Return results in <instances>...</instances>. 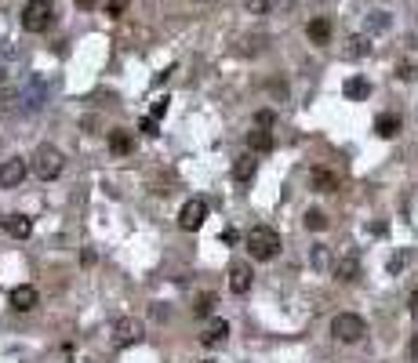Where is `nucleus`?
<instances>
[{
	"label": "nucleus",
	"mask_w": 418,
	"mask_h": 363,
	"mask_svg": "<svg viewBox=\"0 0 418 363\" xmlns=\"http://www.w3.org/2000/svg\"><path fill=\"white\" fill-rule=\"evenodd\" d=\"M273 120H277V117H273L269 109H262V113H259V124H262V128H273Z\"/></svg>",
	"instance_id": "obj_25"
},
{
	"label": "nucleus",
	"mask_w": 418,
	"mask_h": 363,
	"mask_svg": "<svg viewBox=\"0 0 418 363\" xmlns=\"http://www.w3.org/2000/svg\"><path fill=\"white\" fill-rule=\"evenodd\" d=\"M367 91H371V87H367V81H360V76L346 81V94H349V99H367Z\"/></svg>",
	"instance_id": "obj_19"
},
{
	"label": "nucleus",
	"mask_w": 418,
	"mask_h": 363,
	"mask_svg": "<svg viewBox=\"0 0 418 363\" xmlns=\"http://www.w3.org/2000/svg\"><path fill=\"white\" fill-rule=\"evenodd\" d=\"M77 8H95V0H77Z\"/></svg>",
	"instance_id": "obj_29"
},
{
	"label": "nucleus",
	"mask_w": 418,
	"mask_h": 363,
	"mask_svg": "<svg viewBox=\"0 0 418 363\" xmlns=\"http://www.w3.org/2000/svg\"><path fill=\"white\" fill-rule=\"evenodd\" d=\"M4 233L15 236V240H26V236L33 233V222H29L26 214H8V218H4Z\"/></svg>",
	"instance_id": "obj_10"
},
{
	"label": "nucleus",
	"mask_w": 418,
	"mask_h": 363,
	"mask_svg": "<svg viewBox=\"0 0 418 363\" xmlns=\"http://www.w3.org/2000/svg\"><path fill=\"white\" fill-rule=\"evenodd\" d=\"M335 276L346 280V283L357 280V276H360V262H357V255H342V258H335Z\"/></svg>",
	"instance_id": "obj_11"
},
{
	"label": "nucleus",
	"mask_w": 418,
	"mask_h": 363,
	"mask_svg": "<svg viewBox=\"0 0 418 363\" xmlns=\"http://www.w3.org/2000/svg\"><path fill=\"white\" fill-rule=\"evenodd\" d=\"M305 33H310V40H313L316 47H324V44H331V22H328V19H313Z\"/></svg>",
	"instance_id": "obj_13"
},
{
	"label": "nucleus",
	"mask_w": 418,
	"mask_h": 363,
	"mask_svg": "<svg viewBox=\"0 0 418 363\" xmlns=\"http://www.w3.org/2000/svg\"><path fill=\"white\" fill-rule=\"evenodd\" d=\"M331 335L339 341H346V345H353V341H360L367 335V323L357 316V312H339V316L331 320Z\"/></svg>",
	"instance_id": "obj_4"
},
{
	"label": "nucleus",
	"mask_w": 418,
	"mask_h": 363,
	"mask_svg": "<svg viewBox=\"0 0 418 363\" xmlns=\"http://www.w3.org/2000/svg\"><path fill=\"white\" fill-rule=\"evenodd\" d=\"M305 229H328V218H324V211H305Z\"/></svg>",
	"instance_id": "obj_20"
},
{
	"label": "nucleus",
	"mask_w": 418,
	"mask_h": 363,
	"mask_svg": "<svg viewBox=\"0 0 418 363\" xmlns=\"http://www.w3.org/2000/svg\"><path fill=\"white\" fill-rule=\"evenodd\" d=\"M248 251H251V258H259V262L277 258V251H280V233L269 229V226H255V229L248 233Z\"/></svg>",
	"instance_id": "obj_1"
},
{
	"label": "nucleus",
	"mask_w": 418,
	"mask_h": 363,
	"mask_svg": "<svg viewBox=\"0 0 418 363\" xmlns=\"http://www.w3.org/2000/svg\"><path fill=\"white\" fill-rule=\"evenodd\" d=\"M62 167H66V156H62L55 146H40V149L33 153V171H37V178L51 182V178L62 175Z\"/></svg>",
	"instance_id": "obj_3"
},
{
	"label": "nucleus",
	"mask_w": 418,
	"mask_h": 363,
	"mask_svg": "<svg viewBox=\"0 0 418 363\" xmlns=\"http://www.w3.org/2000/svg\"><path fill=\"white\" fill-rule=\"evenodd\" d=\"M164 109H168V99H160V102H153V120H156V117H164Z\"/></svg>",
	"instance_id": "obj_26"
},
{
	"label": "nucleus",
	"mask_w": 418,
	"mask_h": 363,
	"mask_svg": "<svg viewBox=\"0 0 418 363\" xmlns=\"http://www.w3.org/2000/svg\"><path fill=\"white\" fill-rule=\"evenodd\" d=\"M211 309H215V294H200V302L193 305V312H197V316H207Z\"/></svg>",
	"instance_id": "obj_22"
},
{
	"label": "nucleus",
	"mask_w": 418,
	"mask_h": 363,
	"mask_svg": "<svg viewBox=\"0 0 418 363\" xmlns=\"http://www.w3.org/2000/svg\"><path fill=\"white\" fill-rule=\"evenodd\" d=\"M233 175H236V182H251L255 178V160L251 156H240V160L233 164Z\"/></svg>",
	"instance_id": "obj_18"
},
{
	"label": "nucleus",
	"mask_w": 418,
	"mask_h": 363,
	"mask_svg": "<svg viewBox=\"0 0 418 363\" xmlns=\"http://www.w3.org/2000/svg\"><path fill=\"white\" fill-rule=\"evenodd\" d=\"M411 353H415V360H418V338L411 341Z\"/></svg>",
	"instance_id": "obj_30"
},
{
	"label": "nucleus",
	"mask_w": 418,
	"mask_h": 363,
	"mask_svg": "<svg viewBox=\"0 0 418 363\" xmlns=\"http://www.w3.org/2000/svg\"><path fill=\"white\" fill-rule=\"evenodd\" d=\"M230 338V323L226 320H211L204 327V335H200V345H207V349H215V345H222Z\"/></svg>",
	"instance_id": "obj_9"
},
{
	"label": "nucleus",
	"mask_w": 418,
	"mask_h": 363,
	"mask_svg": "<svg viewBox=\"0 0 418 363\" xmlns=\"http://www.w3.org/2000/svg\"><path fill=\"white\" fill-rule=\"evenodd\" d=\"M11 305L19 309V312H29V309L37 305V287H29V283L15 287V291H11Z\"/></svg>",
	"instance_id": "obj_12"
},
{
	"label": "nucleus",
	"mask_w": 418,
	"mask_h": 363,
	"mask_svg": "<svg viewBox=\"0 0 418 363\" xmlns=\"http://www.w3.org/2000/svg\"><path fill=\"white\" fill-rule=\"evenodd\" d=\"M313 185L320 189V193H335V189H339V175H331V171L316 167V171H313Z\"/></svg>",
	"instance_id": "obj_14"
},
{
	"label": "nucleus",
	"mask_w": 418,
	"mask_h": 363,
	"mask_svg": "<svg viewBox=\"0 0 418 363\" xmlns=\"http://www.w3.org/2000/svg\"><path fill=\"white\" fill-rule=\"evenodd\" d=\"M51 22H55V4H51V0H26L22 26L29 29V33H44Z\"/></svg>",
	"instance_id": "obj_2"
},
{
	"label": "nucleus",
	"mask_w": 418,
	"mask_h": 363,
	"mask_svg": "<svg viewBox=\"0 0 418 363\" xmlns=\"http://www.w3.org/2000/svg\"><path fill=\"white\" fill-rule=\"evenodd\" d=\"M142 131H146V135H156V120L146 117V120H142Z\"/></svg>",
	"instance_id": "obj_27"
},
{
	"label": "nucleus",
	"mask_w": 418,
	"mask_h": 363,
	"mask_svg": "<svg viewBox=\"0 0 418 363\" xmlns=\"http://www.w3.org/2000/svg\"><path fill=\"white\" fill-rule=\"evenodd\" d=\"M204 363H211V360H204Z\"/></svg>",
	"instance_id": "obj_31"
},
{
	"label": "nucleus",
	"mask_w": 418,
	"mask_h": 363,
	"mask_svg": "<svg viewBox=\"0 0 418 363\" xmlns=\"http://www.w3.org/2000/svg\"><path fill=\"white\" fill-rule=\"evenodd\" d=\"M204 218H207V203L197 196V200H186V203H182V211H179V226H182L186 233H193V229H200V226H204Z\"/></svg>",
	"instance_id": "obj_5"
},
{
	"label": "nucleus",
	"mask_w": 418,
	"mask_h": 363,
	"mask_svg": "<svg viewBox=\"0 0 418 363\" xmlns=\"http://www.w3.org/2000/svg\"><path fill=\"white\" fill-rule=\"evenodd\" d=\"M313 265H316V269H328V265H331V251L324 244L313 247Z\"/></svg>",
	"instance_id": "obj_21"
},
{
	"label": "nucleus",
	"mask_w": 418,
	"mask_h": 363,
	"mask_svg": "<svg viewBox=\"0 0 418 363\" xmlns=\"http://www.w3.org/2000/svg\"><path fill=\"white\" fill-rule=\"evenodd\" d=\"M113 341H117V345H135V341H142V323H138L135 316L117 320V323H113Z\"/></svg>",
	"instance_id": "obj_6"
},
{
	"label": "nucleus",
	"mask_w": 418,
	"mask_h": 363,
	"mask_svg": "<svg viewBox=\"0 0 418 363\" xmlns=\"http://www.w3.org/2000/svg\"><path fill=\"white\" fill-rule=\"evenodd\" d=\"M26 178V160H19V156H15V160H4L0 164V189H15Z\"/></svg>",
	"instance_id": "obj_7"
},
{
	"label": "nucleus",
	"mask_w": 418,
	"mask_h": 363,
	"mask_svg": "<svg viewBox=\"0 0 418 363\" xmlns=\"http://www.w3.org/2000/svg\"><path fill=\"white\" fill-rule=\"evenodd\" d=\"M230 291H233V294H248V291H251V265H248V262H233V269H230Z\"/></svg>",
	"instance_id": "obj_8"
},
{
	"label": "nucleus",
	"mask_w": 418,
	"mask_h": 363,
	"mask_svg": "<svg viewBox=\"0 0 418 363\" xmlns=\"http://www.w3.org/2000/svg\"><path fill=\"white\" fill-rule=\"evenodd\" d=\"M375 131H378L382 138H393V135L400 131V117H393V113H382V117L375 120Z\"/></svg>",
	"instance_id": "obj_15"
},
{
	"label": "nucleus",
	"mask_w": 418,
	"mask_h": 363,
	"mask_svg": "<svg viewBox=\"0 0 418 363\" xmlns=\"http://www.w3.org/2000/svg\"><path fill=\"white\" fill-rule=\"evenodd\" d=\"M408 305H411V316H415V320H418V291H415V294H411V302H408Z\"/></svg>",
	"instance_id": "obj_28"
},
{
	"label": "nucleus",
	"mask_w": 418,
	"mask_h": 363,
	"mask_svg": "<svg viewBox=\"0 0 418 363\" xmlns=\"http://www.w3.org/2000/svg\"><path fill=\"white\" fill-rule=\"evenodd\" d=\"M109 149H113L117 156L131 153V135H127V131H109Z\"/></svg>",
	"instance_id": "obj_17"
},
{
	"label": "nucleus",
	"mask_w": 418,
	"mask_h": 363,
	"mask_svg": "<svg viewBox=\"0 0 418 363\" xmlns=\"http://www.w3.org/2000/svg\"><path fill=\"white\" fill-rule=\"evenodd\" d=\"M367 47H371V44H364V40L357 37V40H353V47H349V55H364V51H367Z\"/></svg>",
	"instance_id": "obj_24"
},
{
	"label": "nucleus",
	"mask_w": 418,
	"mask_h": 363,
	"mask_svg": "<svg viewBox=\"0 0 418 363\" xmlns=\"http://www.w3.org/2000/svg\"><path fill=\"white\" fill-rule=\"evenodd\" d=\"M124 8H127V0H109V15H113V19H117V15H124Z\"/></svg>",
	"instance_id": "obj_23"
},
{
	"label": "nucleus",
	"mask_w": 418,
	"mask_h": 363,
	"mask_svg": "<svg viewBox=\"0 0 418 363\" xmlns=\"http://www.w3.org/2000/svg\"><path fill=\"white\" fill-rule=\"evenodd\" d=\"M248 146H251L255 153H269V149H273V135L259 128V131H251V135H248Z\"/></svg>",
	"instance_id": "obj_16"
}]
</instances>
